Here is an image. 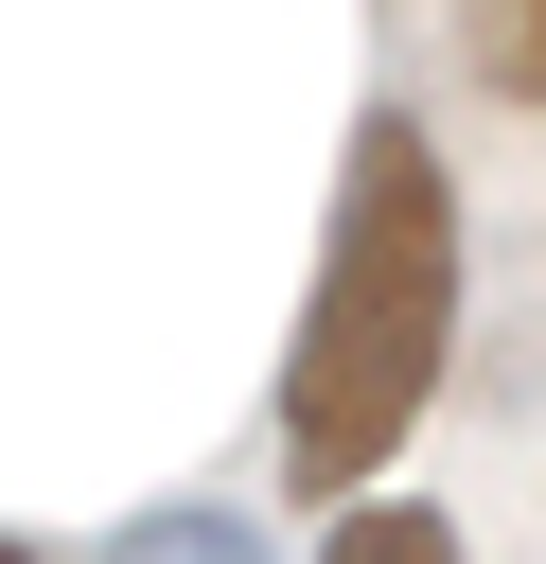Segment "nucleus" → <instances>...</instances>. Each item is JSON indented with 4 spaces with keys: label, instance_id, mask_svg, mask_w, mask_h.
<instances>
[{
    "label": "nucleus",
    "instance_id": "obj_3",
    "mask_svg": "<svg viewBox=\"0 0 546 564\" xmlns=\"http://www.w3.org/2000/svg\"><path fill=\"white\" fill-rule=\"evenodd\" d=\"M458 35H476V70L511 106H546V0H458Z\"/></svg>",
    "mask_w": 546,
    "mask_h": 564
},
{
    "label": "nucleus",
    "instance_id": "obj_2",
    "mask_svg": "<svg viewBox=\"0 0 546 564\" xmlns=\"http://www.w3.org/2000/svg\"><path fill=\"white\" fill-rule=\"evenodd\" d=\"M317 564H458V529H440V511H405V494H352Z\"/></svg>",
    "mask_w": 546,
    "mask_h": 564
},
{
    "label": "nucleus",
    "instance_id": "obj_1",
    "mask_svg": "<svg viewBox=\"0 0 546 564\" xmlns=\"http://www.w3.org/2000/svg\"><path fill=\"white\" fill-rule=\"evenodd\" d=\"M440 352H458V194H440V141L370 106L335 159V247H317L299 352H282V476L352 511V476L423 423Z\"/></svg>",
    "mask_w": 546,
    "mask_h": 564
},
{
    "label": "nucleus",
    "instance_id": "obj_4",
    "mask_svg": "<svg viewBox=\"0 0 546 564\" xmlns=\"http://www.w3.org/2000/svg\"><path fill=\"white\" fill-rule=\"evenodd\" d=\"M0 564H35V546H0Z\"/></svg>",
    "mask_w": 546,
    "mask_h": 564
}]
</instances>
